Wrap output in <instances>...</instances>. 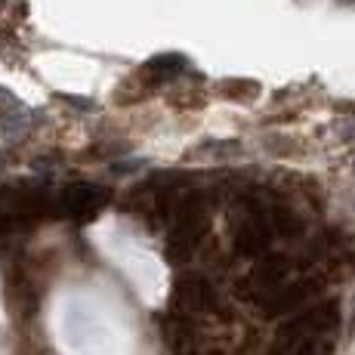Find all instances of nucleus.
I'll return each instance as SVG.
<instances>
[{"label": "nucleus", "mask_w": 355, "mask_h": 355, "mask_svg": "<svg viewBox=\"0 0 355 355\" xmlns=\"http://www.w3.org/2000/svg\"><path fill=\"white\" fill-rule=\"evenodd\" d=\"M0 6H3V0H0Z\"/></svg>", "instance_id": "nucleus-5"}, {"label": "nucleus", "mask_w": 355, "mask_h": 355, "mask_svg": "<svg viewBox=\"0 0 355 355\" xmlns=\"http://www.w3.org/2000/svg\"><path fill=\"white\" fill-rule=\"evenodd\" d=\"M0 112H19V102L0 87Z\"/></svg>", "instance_id": "nucleus-3"}, {"label": "nucleus", "mask_w": 355, "mask_h": 355, "mask_svg": "<svg viewBox=\"0 0 355 355\" xmlns=\"http://www.w3.org/2000/svg\"><path fill=\"white\" fill-rule=\"evenodd\" d=\"M180 71H186V59L180 53H164V56H155L152 62L142 65V78H148V84H161V80L176 78Z\"/></svg>", "instance_id": "nucleus-1"}, {"label": "nucleus", "mask_w": 355, "mask_h": 355, "mask_svg": "<svg viewBox=\"0 0 355 355\" xmlns=\"http://www.w3.org/2000/svg\"><path fill=\"white\" fill-rule=\"evenodd\" d=\"M259 93V84L254 80H226L223 84V96H232V99H254Z\"/></svg>", "instance_id": "nucleus-2"}, {"label": "nucleus", "mask_w": 355, "mask_h": 355, "mask_svg": "<svg viewBox=\"0 0 355 355\" xmlns=\"http://www.w3.org/2000/svg\"><path fill=\"white\" fill-rule=\"evenodd\" d=\"M337 3H355V0H337Z\"/></svg>", "instance_id": "nucleus-4"}]
</instances>
